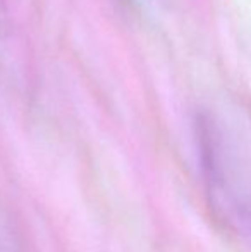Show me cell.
I'll use <instances>...</instances> for the list:
<instances>
[{"mask_svg": "<svg viewBox=\"0 0 251 252\" xmlns=\"http://www.w3.org/2000/svg\"><path fill=\"white\" fill-rule=\"evenodd\" d=\"M194 134L212 211L225 228L251 240V168L236 158L210 113H198Z\"/></svg>", "mask_w": 251, "mask_h": 252, "instance_id": "6da1fadb", "label": "cell"}]
</instances>
